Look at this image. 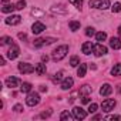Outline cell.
<instances>
[{"label": "cell", "instance_id": "1", "mask_svg": "<svg viewBox=\"0 0 121 121\" xmlns=\"http://www.w3.org/2000/svg\"><path fill=\"white\" fill-rule=\"evenodd\" d=\"M67 53H69V46H66V44L58 46V47L53 51L51 58L54 60V61H60V60H63V58L67 56Z\"/></svg>", "mask_w": 121, "mask_h": 121}, {"label": "cell", "instance_id": "2", "mask_svg": "<svg viewBox=\"0 0 121 121\" xmlns=\"http://www.w3.org/2000/svg\"><path fill=\"white\" fill-rule=\"evenodd\" d=\"M88 6L91 9H100V10H107L110 7V0H90Z\"/></svg>", "mask_w": 121, "mask_h": 121}, {"label": "cell", "instance_id": "3", "mask_svg": "<svg viewBox=\"0 0 121 121\" xmlns=\"http://www.w3.org/2000/svg\"><path fill=\"white\" fill-rule=\"evenodd\" d=\"M39 103H40V95H39V93H33V91L27 93L26 104H27L29 107H36Z\"/></svg>", "mask_w": 121, "mask_h": 121}, {"label": "cell", "instance_id": "4", "mask_svg": "<svg viewBox=\"0 0 121 121\" xmlns=\"http://www.w3.org/2000/svg\"><path fill=\"white\" fill-rule=\"evenodd\" d=\"M115 100H112V98H105L103 103H101V108H103V111L104 112H110V111H112L114 110V107H115Z\"/></svg>", "mask_w": 121, "mask_h": 121}, {"label": "cell", "instance_id": "5", "mask_svg": "<svg viewBox=\"0 0 121 121\" xmlns=\"http://www.w3.org/2000/svg\"><path fill=\"white\" fill-rule=\"evenodd\" d=\"M19 71L23 73V74H31V73H34V67L29 63L22 61V63H19Z\"/></svg>", "mask_w": 121, "mask_h": 121}, {"label": "cell", "instance_id": "6", "mask_svg": "<svg viewBox=\"0 0 121 121\" xmlns=\"http://www.w3.org/2000/svg\"><path fill=\"white\" fill-rule=\"evenodd\" d=\"M93 53H94V56H97V57L105 56V54H107V47H105V46H103L101 43L94 44V50H93Z\"/></svg>", "mask_w": 121, "mask_h": 121}, {"label": "cell", "instance_id": "7", "mask_svg": "<svg viewBox=\"0 0 121 121\" xmlns=\"http://www.w3.org/2000/svg\"><path fill=\"white\" fill-rule=\"evenodd\" d=\"M19 54H20V48H19V46L12 44V47H10L9 51H7V57H9L10 60H14V58L19 57Z\"/></svg>", "mask_w": 121, "mask_h": 121}, {"label": "cell", "instance_id": "8", "mask_svg": "<svg viewBox=\"0 0 121 121\" xmlns=\"http://www.w3.org/2000/svg\"><path fill=\"white\" fill-rule=\"evenodd\" d=\"M73 114H74V117H76L77 120H84V118L87 117V111L83 110L81 107H74V108H73Z\"/></svg>", "mask_w": 121, "mask_h": 121}, {"label": "cell", "instance_id": "9", "mask_svg": "<svg viewBox=\"0 0 121 121\" xmlns=\"http://www.w3.org/2000/svg\"><path fill=\"white\" fill-rule=\"evenodd\" d=\"M22 22V17L19 16V14H10L7 19H6V24H9V26H16V24H19Z\"/></svg>", "mask_w": 121, "mask_h": 121}, {"label": "cell", "instance_id": "10", "mask_svg": "<svg viewBox=\"0 0 121 121\" xmlns=\"http://www.w3.org/2000/svg\"><path fill=\"white\" fill-rule=\"evenodd\" d=\"M44 30H46V26H44L41 22H34V24L31 26L33 34H40V33H43Z\"/></svg>", "mask_w": 121, "mask_h": 121}, {"label": "cell", "instance_id": "11", "mask_svg": "<svg viewBox=\"0 0 121 121\" xmlns=\"http://www.w3.org/2000/svg\"><path fill=\"white\" fill-rule=\"evenodd\" d=\"M50 12L53 14H66L67 13V9L64 7V4H56L50 9Z\"/></svg>", "mask_w": 121, "mask_h": 121}, {"label": "cell", "instance_id": "12", "mask_svg": "<svg viewBox=\"0 0 121 121\" xmlns=\"http://www.w3.org/2000/svg\"><path fill=\"white\" fill-rule=\"evenodd\" d=\"M93 50H94V44H93L91 41H86V43H83V46H81V51H83L86 56L91 54Z\"/></svg>", "mask_w": 121, "mask_h": 121}, {"label": "cell", "instance_id": "13", "mask_svg": "<svg viewBox=\"0 0 121 121\" xmlns=\"http://www.w3.org/2000/svg\"><path fill=\"white\" fill-rule=\"evenodd\" d=\"M19 78H16V77H7L6 78V87H9V88H16L17 86H19Z\"/></svg>", "mask_w": 121, "mask_h": 121}, {"label": "cell", "instance_id": "14", "mask_svg": "<svg viewBox=\"0 0 121 121\" xmlns=\"http://www.w3.org/2000/svg\"><path fill=\"white\" fill-rule=\"evenodd\" d=\"M111 93H112V87H111L108 83H105V84L101 86V88H100V94H101L103 97H107V95H110Z\"/></svg>", "mask_w": 121, "mask_h": 121}, {"label": "cell", "instance_id": "15", "mask_svg": "<svg viewBox=\"0 0 121 121\" xmlns=\"http://www.w3.org/2000/svg\"><path fill=\"white\" fill-rule=\"evenodd\" d=\"M73 84H74V80H73L71 77H66V78L61 81V88H63V90H70V88L73 87Z\"/></svg>", "mask_w": 121, "mask_h": 121}, {"label": "cell", "instance_id": "16", "mask_svg": "<svg viewBox=\"0 0 121 121\" xmlns=\"http://www.w3.org/2000/svg\"><path fill=\"white\" fill-rule=\"evenodd\" d=\"M46 64H43V63H39V64H36L34 66V73L37 74V76H44L46 74Z\"/></svg>", "mask_w": 121, "mask_h": 121}, {"label": "cell", "instance_id": "17", "mask_svg": "<svg viewBox=\"0 0 121 121\" xmlns=\"http://www.w3.org/2000/svg\"><path fill=\"white\" fill-rule=\"evenodd\" d=\"M110 47L114 48V50L121 48V40H120L118 37H111V39H110Z\"/></svg>", "mask_w": 121, "mask_h": 121}, {"label": "cell", "instance_id": "18", "mask_svg": "<svg viewBox=\"0 0 121 121\" xmlns=\"http://www.w3.org/2000/svg\"><path fill=\"white\" fill-rule=\"evenodd\" d=\"M76 117H74V114H71V112H69V111H63L61 114H60V120L61 121H71V120H74Z\"/></svg>", "mask_w": 121, "mask_h": 121}, {"label": "cell", "instance_id": "19", "mask_svg": "<svg viewBox=\"0 0 121 121\" xmlns=\"http://www.w3.org/2000/svg\"><path fill=\"white\" fill-rule=\"evenodd\" d=\"M78 91H80V95L83 97V95H90V94H91V91H93V88H91L88 84H84Z\"/></svg>", "mask_w": 121, "mask_h": 121}, {"label": "cell", "instance_id": "20", "mask_svg": "<svg viewBox=\"0 0 121 121\" xmlns=\"http://www.w3.org/2000/svg\"><path fill=\"white\" fill-rule=\"evenodd\" d=\"M14 10H17V9H16V4H4V6L2 7V12H3V13H13Z\"/></svg>", "mask_w": 121, "mask_h": 121}, {"label": "cell", "instance_id": "21", "mask_svg": "<svg viewBox=\"0 0 121 121\" xmlns=\"http://www.w3.org/2000/svg\"><path fill=\"white\" fill-rule=\"evenodd\" d=\"M87 73V64H80V67L77 69V76L78 77H84Z\"/></svg>", "mask_w": 121, "mask_h": 121}, {"label": "cell", "instance_id": "22", "mask_svg": "<svg viewBox=\"0 0 121 121\" xmlns=\"http://www.w3.org/2000/svg\"><path fill=\"white\" fill-rule=\"evenodd\" d=\"M69 27H70V30H71V31H77V30L80 29V22L71 20V22H69Z\"/></svg>", "mask_w": 121, "mask_h": 121}, {"label": "cell", "instance_id": "23", "mask_svg": "<svg viewBox=\"0 0 121 121\" xmlns=\"http://www.w3.org/2000/svg\"><path fill=\"white\" fill-rule=\"evenodd\" d=\"M105 39H107V33H105V31H98V33H95V40H97L98 43L104 41Z\"/></svg>", "mask_w": 121, "mask_h": 121}, {"label": "cell", "instance_id": "24", "mask_svg": "<svg viewBox=\"0 0 121 121\" xmlns=\"http://www.w3.org/2000/svg\"><path fill=\"white\" fill-rule=\"evenodd\" d=\"M20 90H22V93H30L31 91V84L30 83H22V86H20Z\"/></svg>", "mask_w": 121, "mask_h": 121}, {"label": "cell", "instance_id": "25", "mask_svg": "<svg viewBox=\"0 0 121 121\" xmlns=\"http://www.w3.org/2000/svg\"><path fill=\"white\" fill-rule=\"evenodd\" d=\"M111 74H112V76H115V77L121 76V64H115V66L111 69Z\"/></svg>", "mask_w": 121, "mask_h": 121}, {"label": "cell", "instance_id": "26", "mask_svg": "<svg viewBox=\"0 0 121 121\" xmlns=\"http://www.w3.org/2000/svg\"><path fill=\"white\" fill-rule=\"evenodd\" d=\"M0 44H2V46H6V44H13V39H12V37H9V36H4V37L0 39Z\"/></svg>", "mask_w": 121, "mask_h": 121}, {"label": "cell", "instance_id": "27", "mask_svg": "<svg viewBox=\"0 0 121 121\" xmlns=\"http://www.w3.org/2000/svg\"><path fill=\"white\" fill-rule=\"evenodd\" d=\"M80 64V58L77 57V56H73L71 58H70V66L71 67H77Z\"/></svg>", "mask_w": 121, "mask_h": 121}, {"label": "cell", "instance_id": "28", "mask_svg": "<svg viewBox=\"0 0 121 121\" xmlns=\"http://www.w3.org/2000/svg\"><path fill=\"white\" fill-rule=\"evenodd\" d=\"M111 12H112V13H120V12H121V3H120V2H115V3L111 6Z\"/></svg>", "mask_w": 121, "mask_h": 121}, {"label": "cell", "instance_id": "29", "mask_svg": "<svg viewBox=\"0 0 121 121\" xmlns=\"http://www.w3.org/2000/svg\"><path fill=\"white\" fill-rule=\"evenodd\" d=\"M69 2L71 4H74L77 10H81V7H83V0H69Z\"/></svg>", "mask_w": 121, "mask_h": 121}, {"label": "cell", "instance_id": "30", "mask_svg": "<svg viewBox=\"0 0 121 121\" xmlns=\"http://www.w3.org/2000/svg\"><path fill=\"white\" fill-rule=\"evenodd\" d=\"M63 71H58V73H56L54 74V83H60V81H61V80H64L63 78Z\"/></svg>", "mask_w": 121, "mask_h": 121}, {"label": "cell", "instance_id": "31", "mask_svg": "<svg viewBox=\"0 0 121 121\" xmlns=\"http://www.w3.org/2000/svg\"><path fill=\"white\" fill-rule=\"evenodd\" d=\"M33 46H34L36 48H39V47L44 46V39H36V40H34V43H33Z\"/></svg>", "mask_w": 121, "mask_h": 121}, {"label": "cell", "instance_id": "32", "mask_svg": "<svg viewBox=\"0 0 121 121\" xmlns=\"http://www.w3.org/2000/svg\"><path fill=\"white\" fill-rule=\"evenodd\" d=\"M26 7V0H19V2L16 3V9L17 10H23Z\"/></svg>", "mask_w": 121, "mask_h": 121}, {"label": "cell", "instance_id": "33", "mask_svg": "<svg viewBox=\"0 0 121 121\" xmlns=\"http://www.w3.org/2000/svg\"><path fill=\"white\" fill-rule=\"evenodd\" d=\"M97 108H98V105H97L95 103H91V104L88 105V112H90V114H93V112H95V111H97Z\"/></svg>", "mask_w": 121, "mask_h": 121}, {"label": "cell", "instance_id": "34", "mask_svg": "<svg viewBox=\"0 0 121 121\" xmlns=\"http://www.w3.org/2000/svg\"><path fill=\"white\" fill-rule=\"evenodd\" d=\"M86 34H87L88 37L94 36V34H95V31H94V27H87V29H86Z\"/></svg>", "mask_w": 121, "mask_h": 121}, {"label": "cell", "instance_id": "35", "mask_svg": "<svg viewBox=\"0 0 121 121\" xmlns=\"http://www.w3.org/2000/svg\"><path fill=\"white\" fill-rule=\"evenodd\" d=\"M31 14H33V16H43L44 13H43L41 10H39V9H36V7H34V9L31 10Z\"/></svg>", "mask_w": 121, "mask_h": 121}, {"label": "cell", "instance_id": "36", "mask_svg": "<svg viewBox=\"0 0 121 121\" xmlns=\"http://www.w3.org/2000/svg\"><path fill=\"white\" fill-rule=\"evenodd\" d=\"M54 41H57L54 37H46V39H44V44H51V43H54Z\"/></svg>", "mask_w": 121, "mask_h": 121}, {"label": "cell", "instance_id": "37", "mask_svg": "<svg viewBox=\"0 0 121 121\" xmlns=\"http://www.w3.org/2000/svg\"><path fill=\"white\" fill-rule=\"evenodd\" d=\"M105 120H120V121H121V115H115V114H112V115H107Z\"/></svg>", "mask_w": 121, "mask_h": 121}, {"label": "cell", "instance_id": "38", "mask_svg": "<svg viewBox=\"0 0 121 121\" xmlns=\"http://www.w3.org/2000/svg\"><path fill=\"white\" fill-rule=\"evenodd\" d=\"M13 110H14L16 112H20V111H23V105H22V104H16V105L13 107Z\"/></svg>", "mask_w": 121, "mask_h": 121}, {"label": "cell", "instance_id": "39", "mask_svg": "<svg viewBox=\"0 0 121 121\" xmlns=\"http://www.w3.org/2000/svg\"><path fill=\"white\" fill-rule=\"evenodd\" d=\"M81 103H84V104L90 103V95H83L81 97Z\"/></svg>", "mask_w": 121, "mask_h": 121}, {"label": "cell", "instance_id": "40", "mask_svg": "<svg viewBox=\"0 0 121 121\" xmlns=\"http://www.w3.org/2000/svg\"><path fill=\"white\" fill-rule=\"evenodd\" d=\"M50 115H51V110H48L47 112H46V111H44V112H41V115H40V117H41V118H47V117H50Z\"/></svg>", "mask_w": 121, "mask_h": 121}, {"label": "cell", "instance_id": "41", "mask_svg": "<svg viewBox=\"0 0 121 121\" xmlns=\"http://www.w3.org/2000/svg\"><path fill=\"white\" fill-rule=\"evenodd\" d=\"M19 39H20V40H26V39H27V36H26L24 33H19Z\"/></svg>", "mask_w": 121, "mask_h": 121}, {"label": "cell", "instance_id": "42", "mask_svg": "<svg viewBox=\"0 0 121 121\" xmlns=\"http://www.w3.org/2000/svg\"><path fill=\"white\" fill-rule=\"evenodd\" d=\"M0 64H2V66H4V64H6V60H4V57H0Z\"/></svg>", "mask_w": 121, "mask_h": 121}, {"label": "cell", "instance_id": "43", "mask_svg": "<svg viewBox=\"0 0 121 121\" xmlns=\"http://www.w3.org/2000/svg\"><path fill=\"white\" fill-rule=\"evenodd\" d=\"M40 91H41V93L47 91V87H46V86H40Z\"/></svg>", "mask_w": 121, "mask_h": 121}, {"label": "cell", "instance_id": "44", "mask_svg": "<svg viewBox=\"0 0 121 121\" xmlns=\"http://www.w3.org/2000/svg\"><path fill=\"white\" fill-rule=\"evenodd\" d=\"M100 118H103V115H98V114L94 115V120H100Z\"/></svg>", "mask_w": 121, "mask_h": 121}, {"label": "cell", "instance_id": "45", "mask_svg": "<svg viewBox=\"0 0 121 121\" xmlns=\"http://www.w3.org/2000/svg\"><path fill=\"white\" fill-rule=\"evenodd\" d=\"M41 58H43V61H47V60H48V57H47V56H43Z\"/></svg>", "mask_w": 121, "mask_h": 121}, {"label": "cell", "instance_id": "46", "mask_svg": "<svg viewBox=\"0 0 121 121\" xmlns=\"http://www.w3.org/2000/svg\"><path fill=\"white\" fill-rule=\"evenodd\" d=\"M118 93H120V94H121V84H120V86H118Z\"/></svg>", "mask_w": 121, "mask_h": 121}, {"label": "cell", "instance_id": "47", "mask_svg": "<svg viewBox=\"0 0 121 121\" xmlns=\"http://www.w3.org/2000/svg\"><path fill=\"white\" fill-rule=\"evenodd\" d=\"M118 34H120V36H121V26H120V27H118Z\"/></svg>", "mask_w": 121, "mask_h": 121}, {"label": "cell", "instance_id": "48", "mask_svg": "<svg viewBox=\"0 0 121 121\" xmlns=\"http://www.w3.org/2000/svg\"><path fill=\"white\" fill-rule=\"evenodd\" d=\"M2 2H3V3L6 4V3H9V0H2Z\"/></svg>", "mask_w": 121, "mask_h": 121}]
</instances>
